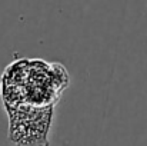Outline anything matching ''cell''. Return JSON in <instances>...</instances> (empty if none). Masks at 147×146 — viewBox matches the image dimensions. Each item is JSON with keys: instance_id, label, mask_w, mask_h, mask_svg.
<instances>
[]
</instances>
